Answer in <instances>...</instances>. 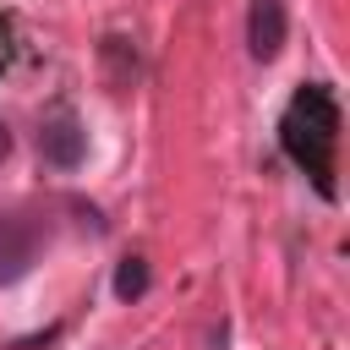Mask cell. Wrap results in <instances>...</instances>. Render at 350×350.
Here are the masks:
<instances>
[{
    "instance_id": "cell-1",
    "label": "cell",
    "mask_w": 350,
    "mask_h": 350,
    "mask_svg": "<svg viewBox=\"0 0 350 350\" xmlns=\"http://www.w3.org/2000/svg\"><path fill=\"white\" fill-rule=\"evenodd\" d=\"M279 148L284 159L312 180L323 202L339 197V98L328 82H301L279 115Z\"/></svg>"
},
{
    "instance_id": "cell-4",
    "label": "cell",
    "mask_w": 350,
    "mask_h": 350,
    "mask_svg": "<svg viewBox=\"0 0 350 350\" xmlns=\"http://www.w3.org/2000/svg\"><path fill=\"white\" fill-rule=\"evenodd\" d=\"M284 33H290L284 0H252V11H246V49H252V60L268 66L284 49Z\"/></svg>"
},
{
    "instance_id": "cell-3",
    "label": "cell",
    "mask_w": 350,
    "mask_h": 350,
    "mask_svg": "<svg viewBox=\"0 0 350 350\" xmlns=\"http://www.w3.org/2000/svg\"><path fill=\"white\" fill-rule=\"evenodd\" d=\"M38 153H44V164H55V170H77V164L88 159V131H82V120H77L71 109H55V115L44 120V131H38Z\"/></svg>"
},
{
    "instance_id": "cell-2",
    "label": "cell",
    "mask_w": 350,
    "mask_h": 350,
    "mask_svg": "<svg viewBox=\"0 0 350 350\" xmlns=\"http://www.w3.org/2000/svg\"><path fill=\"white\" fill-rule=\"evenodd\" d=\"M49 241V224L33 213H0V284H16L33 273L38 252Z\"/></svg>"
},
{
    "instance_id": "cell-5",
    "label": "cell",
    "mask_w": 350,
    "mask_h": 350,
    "mask_svg": "<svg viewBox=\"0 0 350 350\" xmlns=\"http://www.w3.org/2000/svg\"><path fill=\"white\" fill-rule=\"evenodd\" d=\"M115 295H120V301H142V295H148V262H142V257H120V268H115Z\"/></svg>"
}]
</instances>
